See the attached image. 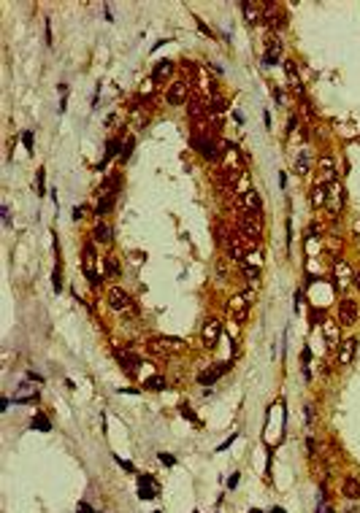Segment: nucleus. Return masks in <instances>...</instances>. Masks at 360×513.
<instances>
[{"mask_svg": "<svg viewBox=\"0 0 360 513\" xmlns=\"http://www.w3.org/2000/svg\"><path fill=\"white\" fill-rule=\"evenodd\" d=\"M190 144H192V149L203 157V160H209V162L220 160V146H217V141L211 138V135H203V132H192Z\"/></svg>", "mask_w": 360, "mask_h": 513, "instance_id": "1", "label": "nucleus"}, {"mask_svg": "<svg viewBox=\"0 0 360 513\" xmlns=\"http://www.w3.org/2000/svg\"><path fill=\"white\" fill-rule=\"evenodd\" d=\"M263 19L271 27V35H276L279 30L287 27V11L279 9L276 3H263Z\"/></svg>", "mask_w": 360, "mask_h": 513, "instance_id": "2", "label": "nucleus"}, {"mask_svg": "<svg viewBox=\"0 0 360 513\" xmlns=\"http://www.w3.org/2000/svg\"><path fill=\"white\" fill-rule=\"evenodd\" d=\"M146 349L154 351V354H179L187 349V343L182 338H168V335H160V338H152L149 343H146Z\"/></svg>", "mask_w": 360, "mask_h": 513, "instance_id": "3", "label": "nucleus"}, {"mask_svg": "<svg viewBox=\"0 0 360 513\" xmlns=\"http://www.w3.org/2000/svg\"><path fill=\"white\" fill-rule=\"evenodd\" d=\"M336 319H339V324L341 327H352L355 321L360 319V311H357V305L352 303V300H339V305H336Z\"/></svg>", "mask_w": 360, "mask_h": 513, "instance_id": "4", "label": "nucleus"}, {"mask_svg": "<svg viewBox=\"0 0 360 513\" xmlns=\"http://www.w3.org/2000/svg\"><path fill=\"white\" fill-rule=\"evenodd\" d=\"M236 224H238V232H241V235H247V238H252V241H260L263 227H260V222H257L255 214H238Z\"/></svg>", "mask_w": 360, "mask_h": 513, "instance_id": "5", "label": "nucleus"}, {"mask_svg": "<svg viewBox=\"0 0 360 513\" xmlns=\"http://www.w3.org/2000/svg\"><path fill=\"white\" fill-rule=\"evenodd\" d=\"M190 100V84L187 81H171V86L166 89V103L168 106H184Z\"/></svg>", "mask_w": 360, "mask_h": 513, "instance_id": "6", "label": "nucleus"}, {"mask_svg": "<svg viewBox=\"0 0 360 513\" xmlns=\"http://www.w3.org/2000/svg\"><path fill=\"white\" fill-rule=\"evenodd\" d=\"M220 335H222L220 319H206V321H203L201 341H203V346H206V349H217V343H220Z\"/></svg>", "mask_w": 360, "mask_h": 513, "instance_id": "7", "label": "nucleus"}, {"mask_svg": "<svg viewBox=\"0 0 360 513\" xmlns=\"http://www.w3.org/2000/svg\"><path fill=\"white\" fill-rule=\"evenodd\" d=\"M249 300L247 295H236V297H230L228 300V316L233 319V321H244L247 316H249Z\"/></svg>", "mask_w": 360, "mask_h": 513, "instance_id": "8", "label": "nucleus"}, {"mask_svg": "<svg viewBox=\"0 0 360 513\" xmlns=\"http://www.w3.org/2000/svg\"><path fill=\"white\" fill-rule=\"evenodd\" d=\"M233 367V359H225L222 365H211L209 370H203V373L198 376V384H203V386H211V384H217V378L220 376H225L228 370Z\"/></svg>", "mask_w": 360, "mask_h": 513, "instance_id": "9", "label": "nucleus"}, {"mask_svg": "<svg viewBox=\"0 0 360 513\" xmlns=\"http://www.w3.org/2000/svg\"><path fill=\"white\" fill-rule=\"evenodd\" d=\"M106 300H108V305H111L114 311H128L130 303H133L130 295H128L125 289H119V287H111V289H108V292H106Z\"/></svg>", "mask_w": 360, "mask_h": 513, "instance_id": "10", "label": "nucleus"}, {"mask_svg": "<svg viewBox=\"0 0 360 513\" xmlns=\"http://www.w3.org/2000/svg\"><path fill=\"white\" fill-rule=\"evenodd\" d=\"M355 351H357V338H344L339 343V351H336V362L339 365H349L355 359Z\"/></svg>", "mask_w": 360, "mask_h": 513, "instance_id": "11", "label": "nucleus"}, {"mask_svg": "<svg viewBox=\"0 0 360 513\" xmlns=\"http://www.w3.org/2000/svg\"><path fill=\"white\" fill-rule=\"evenodd\" d=\"M317 184H323V186H331V184H336V162L331 160V157H323V160H319Z\"/></svg>", "mask_w": 360, "mask_h": 513, "instance_id": "12", "label": "nucleus"}, {"mask_svg": "<svg viewBox=\"0 0 360 513\" xmlns=\"http://www.w3.org/2000/svg\"><path fill=\"white\" fill-rule=\"evenodd\" d=\"M206 111H209V103L203 100V98H192V100H187V116L198 124L206 119Z\"/></svg>", "mask_w": 360, "mask_h": 513, "instance_id": "13", "label": "nucleus"}, {"mask_svg": "<svg viewBox=\"0 0 360 513\" xmlns=\"http://www.w3.org/2000/svg\"><path fill=\"white\" fill-rule=\"evenodd\" d=\"M323 330H325V343H328V349H336V346L341 343L339 319H325V321H323Z\"/></svg>", "mask_w": 360, "mask_h": 513, "instance_id": "14", "label": "nucleus"}, {"mask_svg": "<svg viewBox=\"0 0 360 513\" xmlns=\"http://www.w3.org/2000/svg\"><path fill=\"white\" fill-rule=\"evenodd\" d=\"M157 497V481L152 476H138V500H154Z\"/></svg>", "mask_w": 360, "mask_h": 513, "instance_id": "15", "label": "nucleus"}, {"mask_svg": "<svg viewBox=\"0 0 360 513\" xmlns=\"http://www.w3.org/2000/svg\"><path fill=\"white\" fill-rule=\"evenodd\" d=\"M265 43H268V49H265L263 62H265V65H279V57H282V41H279L276 35H268V38H265Z\"/></svg>", "mask_w": 360, "mask_h": 513, "instance_id": "16", "label": "nucleus"}, {"mask_svg": "<svg viewBox=\"0 0 360 513\" xmlns=\"http://www.w3.org/2000/svg\"><path fill=\"white\" fill-rule=\"evenodd\" d=\"M341 197H344V189L339 186V184H331L328 186V200H325V205H328V211L336 216L341 211Z\"/></svg>", "mask_w": 360, "mask_h": 513, "instance_id": "17", "label": "nucleus"}, {"mask_svg": "<svg viewBox=\"0 0 360 513\" xmlns=\"http://www.w3.org/2000/svg\"><path fill=\"white\" fill-rule=\"evenodd\" d=\"M285 73H287V81H290V86L295 89V95L303 98V86H301V76H298V65H295V60H285Z\"/></svg>", "mask_w": 360, "mask_h": 513, "instance_id": "18", "label": "nucleus"}, {"mask_svg": "<svg viewBox=\"0 0 360 513\" xmlns=\"http://www.w3.org/2000/svg\"><path fill=\"white\" fill-rule=\"evenodd\" d=\"M122 144H125V141H119V138H111V141H108V144H106V154H103V160L98 162V170H106V165L111 162L116 154H122Z\"/></svg>", "mask_w": 360, "mask_h": 513, "instance_id": "19", "label": "nucleus"}, {"mask_svg": "<svg viewBox=\"0 0 360 513\" xmlns=\"http://www.w3.org/2000/svg\"><path fill=\"white\" fill-rule=\"evenodd\" d=\"M116 357H119V365H122V370L128 376H136L138 373V367H141V359L136 357V354H125V351H116Z\"/></svg>", "mask_w": 360, "mask_h": 513, "instance_id": "20", "label": "nucleus"}, {"mask_svg": "<svg viewBox=\"0 0 360 513\" xmlns=\"http://www.w3.org/2000/svg\"><path fill=\"white\" fill-rule=\"evenodd\" d=\"M244 208H247V214H255V216H260V211H263V197L255 192H247L244 195Z\"/></svg>", "mask_w": 360, "mask_h": 513, "instance_id": "21", "label": "nucleus"}, {"mask_svg": "<svg viewBox=\"0 0 360 513\" xmlns=\"http://www.w3.org/2000/svg\"><path fill=\"white\" fill-rule=\"evenodd\" d=\"M35 397H38V386L30 384V381L19 384L17 394H14V400H17V402H30V400H35Z\"/></svg>", "mask_w": 360, "mask_h": 513, "instance_id": "22", "label": "nucleus"}, {"mask_svg": "<svg viewBox=\"0 0 360 513\" xmlns=\"http://www.w3.org/2000/svg\"><path fill=\"white\" fill-rule=\"evenodd\" d=\"M341 494L347 497V500H360V481L357 478H344L341 481Z\"/></svg>", "mask_w": 360, "mask_h": 513, "instance_id": "23", "label": "nucleus"}, {"mask_svg": "<svg viewBox=\"0 0 360 513\" xmlns=\"http://www.w3.org/2000/svg\"><path fill=\"white\" fill-rule=\"evenodd\" d=\"M92 241L100 243V246H108V243L114 241V232L108 224H95V230H92Z\"/></svg>", "mask_w": 360, "mask_h": 513, "instance_id": "24", "label": "nucleus"}, {"mask_svg": "<svg viewBox=\"0 0 360 513\" xmlns=\"http://www.w3.org/2000/svg\"><path fill=\"white\" fill-rule=\"evenodd\" d=\"M241 11H244V17H247L249 25H255V22L263 17V3L257 6V3H249V0H247V3H241Z\"/></svg>", "mask_w": 360, "mask_h": 513, "instance_id": "25", "label": "nucleus"}, {"mask_svg": "<svg viewBox=\"0 0 360 513\" xmlns=\"http://www.w3.org/2000/svg\"><path fill=\"white\" fill-rule=\"evenodd\" d=\"M171 73H174V60H160L157 65H154V70H152V78L160 81V78H168Z\"/></svg>", "mask_w": 360, "mask_h": 513, "instance_id": "26", "label": "nucleus"}, {"mask_svg": "<svg viewBox=\"0 0 360 513\" xmlns=\"http://www.w3.org/2000/svg\"><path fill=\"white\" fill-rule=\"evenodd\" d=\"M103 273H106V278H119V275H122L119 259H116V257H111V254H108V257L103 259Z\"/></svg>", "mask_w": 360, "mask_h": 513, "instance_id": "27", "label": "nucleus"}, {"mask_svg": "<svg viewBox=\"0 0 360 513\" xmlns=\"http://www.w3.org/2000/svg\"><path fill=\"white\" fill-rule=\"evenodd\" d=\"M349 281H355V275H352L349 265H347V262H336V284H339V287H347Z\"/></svg>", "mask_w": 360, "mask_h": 513, "instance_id": "28", "label": "nucleus"}, {"mask_svg": "<svg viewBox=\"0 0 360 513\" xmlns=\"http://www.w3.org/2000/svg\"><path fill=\"white\" fill-rule=\"evenodd\" d=\"M30 427H33L35 432H52V422H49L46 413H35L33 422H30Z\"/></svg>", "mask_w": 360, "mask_h": 513, "instance_id": "29", "label": "nucleus"}, {"mask_svg": "<svg viewBox=\"0 0 360 513\" xmlns=\"http://www.w3.org/2000/svg\"><path fill=\"white\" fill-rule=\"evenodd\" d=\"M119 176H116V173H111V176H106L103 178V184H100V192L103 195H116V186H119Z\"/></svg>", "mask_w": 360, "mask_h": 513, "instance_id": "30", "label": "nucleus"}, {"mask_svg": "<svg viewBox=\"0 0 360 513\" xmlns=\"http://www.w3.org/2000/svg\"><path fill=\"white\" fill-rule=\"evenodd\" d=\"M325 200H328V186L314 184V189H311V205L319 208V205H325Z\"/></svg>", "mask_w": 360, "mask_h": 513, "instance_id": "31", "label": "nucleus"}, {"mask_svg": "<svg viewBox=\"0 0 360 513\" xmlns=\"http://www.w3.org/2000/svg\"><path fill=\"white\" fill-rule=\"evenodd\" d=\"M144 389H149V392H166L168 386H166V378H160V376H149L144 381Z\"/></svg>", "mask_w": 360, "mask_h": 513, "instance_id": "32", "label": "nucleus"}, {"mask_svg": "<svg viewBox=\"0 0 360 513\" xmlns=\"http://www.w3.org/2000/svg\"><path fill=\"white\" fill-rule=\"evenodd\" d=\"M179 413H182L190 424H195V427H203V422L195 416V410H190V405H187V402H182V405H179Z\"/></svg>", "mask_w": 360, "mask_h": 513, "instance_id": "33", "label": "nucleus"}, {"mask_svg": "<svg viewBox=\"0 0 360 513\" xmlns=\"http://www.w3.org/2000/svg\"><path fill=\"white\" fill-rule=\"evenodd\" d=\"M309 365H311V349H309V346H303V351H301V370H303V376H306V381L311 378Z\"/></svg>", "mask_w": 360, "mask_h": 513, "instance_id": "34", "label": "nucleus"}, {"mask_svg": "<svg viewBox=\"0 0 360 513\" xmlns=\"http://www.w3.org/2000/svg\"><path fill=\"white\" fill-rule=\"evenodd\" d=\"M111 208H114V195H108V197L103 195V200L98 203L95 214H98V216H106V214H108V211H111Z\"/></svg>", "mask_w": 360, "mask_h": 513, "instance_id": "35", "label": "nucleus"}, {"mask_svg": "<svg viewBox=\"0 0 360 513\" xmlns=\"http://www.w3.org/2000/svg\"><path fill=\"white\" fill-rule=\"evenodd\" d=\"M133 146H136V138L130 135V138H128V141H125V144H122V154H119V162H128V160H130V154H133Z\"/></svg>", "mask_w": 360, "mask_h": 513, "instance_id": "36", "label": "nucleus"}, {"mask_svg": "<svg viewBox=\"0 0 360 513\" xmlns=\"http://www.w3.org/2000/svg\"><path fill=\"white\" fill-rule=\"evenodd\" d=\"M52 287H54V292H62V270H60V262L54 265V273H52Z\"/></svg>", "mask_w": 360, "mask_h": 513, "instance_id": "37", "label": "nucleus"}, {"mask_svg": "<svg viewBox=\"0 0 360 513\" xmlns=\"http://www.w3.org/2000/svg\"><path fill=\"white\" fill-rule=\"evenodd\" d=\"M306 170H309V154L303 152V154L298 157V160H295V173H298V176H303Z\"/></svg>", "mask_w": 360, "mask_h": 513, "instance_id": "38", "label": "nucleus"}, {"mask_svg": "<svg viewBox=\"0 0 360 513\" xmlns=\"http://www.w3.org/2000/svg\"><path fill=\"white\" fill-rule=\"evenodd\" d=\"M236 192H241V195L252 192V189H249V173H241V178H238V184H236Z\"/></svg>", "mask_w": 360, "mask_h": 513, "instance_id": "39", "label": "nucleus"}, {"mask_svg": "<svg viewBox=\"0 0 360 513\" xmlns=\"http://www.w3.org/2000/svg\"><path fill=\"white\" fill-rule=\"evenodd\" d=\"M244 273H247V278H249V281H260V267H255V265H247V262H244Z\"/></svg>", "mask_w": 360, "mask_h": 513, "instance_id": "40", "label": "nucleus"}, {"mask_svg": "<svg viewBox=\"0 0 360 513\" xmlns=\"http://www.w3.org/2000/svg\"><path fill=\"white\" fill-rule=\"evenodd\" d=\"M114 462L119 464V468H122L125 473H136V464H133V462H128V459H122V456H116V454H114Z\"/></svg>", "mask_w": 360, "mask_h": 513, "instance_id": "41", "label": "nucleus"}, {"mask_svg": "<svg viewBox=\"0 0 360 513\" xmlns=\"http://www.w3.org/2000/svg\"><path fill=\"white\" fill-rule=\"evenodd\" d=\"M22 144H25L27 154H33V149H35V146H33V132H30V130H25V132H22Z\"/></svg>", "mask_w": 360, "mask_h": 513, "instance_id": "42", "label": "nucleus"}, {"mask_svg": "<svg viewBox=\"0 0 360 513\" xmlns=\"http://www.w3.org/2000/svg\"><path fill=\"white\" fill-rule=\"evenodd\" d=\"M209 108H211V111H225L228 103H225L222 98H214V100H209Z\"/></svg>", "mask_w": 360, "mask_h": 513, "instance_id": "43", "label": "nucleus"}, {"mask_svg": "<svg viewBox=\"0 0 360 513\" xmlns=\"http://www.w3.org/2000/svg\"><path fill=\"white\" fill-rule=\"evenodd\" d=\"M157 459H160L163 464H166V468H174V464H176V456H174V454H166V451H163V454H157Z\"/></svg>", "mask_w": 360, "mask_h": 513, "instance_id": "44", "label": "nucleus"}, {"mask_svg": "<svg viewBox=\"0 0 360 513\" xmlns=\"http://www.w3.org/2000/svg\"><path fill=\"white\" fill-rule=\"evenodd\" d=\"M38 195H46V170H38Z\"/></svg>", "mask_w": 360, "mask_h": 513, "instance_id": "45", "label": "nucleus"}, {"mask_svg": "<svg viewBox=\"0 0 360 513\" xmlns=\"http://www.w3.org/2000/svg\"><path fill=\"white\" fill-rule=\"evenodd\" d=\"M154 86H157V81H154V78H146L144 86H141V95H146V92L152 95V92H154Z\"/></svg>", "mask_w": 360, "mask_h": 513, "instance_id": "46", "label": "nucleus"}, {"mask_svg": "<svg viewBox=\"0 0 360 513\" xmlns=\"http://www.w3.org/2000/svg\"><path fill=\"white\" fill-rule=\"evenodd\" d=\"M309 316H311V319H309V321H311V324H319V319H323V321H325V311H317V308H314V311H311V313H309Z\"/></svg>", "mask_w": 360, "mask_h": 513, "instance_id": "47", "label": "nucleus"}, {"mask_svg": "<svg viewBox=\"0 0 360 513\" xmlns=\"http://www.w3.org/2000/svg\"><path fill=\"white\" fill-rule=\"evenodd\" d=\"M195 25H198V30H201V33L206 35V38H214V35H211V30H209L206 25H203V19H201V17H195Z\"/></svg>", "mask_w": 360, "mask_h": 513, "instance_id": "48", "label": "nucleus"}, {"mask_svg": "<svg viewBox=\"0 0 360 513\" xmlns=\"http://www.w3.org/2000/svg\"><path fill=\"white\" fill-rule=\"evenodd\" d=\"M238 481H241V473H233V476L228 478V489H236V486H238Z\"/></svg>", "mask_w": 360, "mask_h": 513, "instance_id": "49", "label": "nucleus"}, {"mask_svg": "<svg viewBox=\"0 0 360 513\" xmlns=\"http://www.w3.org/2000/svg\"><path fill=\"white\" fill-rule=\"evenodd\" d=\"M233 443H236V435H230V438H228V440H225V443H222L220 448H217V451H228V448H230Z\"/></svg>", "mask_w": 360, "mask_h": 513, "instance_id": "50", "label": "nucleus"}, {"mask_svg": "<svg viewBox=\"0 0 360 513\" xmlns=\"http://www.w3.org/2000/svg\"><path fill=\"white\" fill-rule=\"evenodd\" d=\"M76 510H79V513H92V505L82 500V502H79V508H76Z\"/></svg>", "mask_w": 360, "mask_h": 513, "instance_id": "51", "label": "nucleus"}, {"mask_svg": "<svg viewBox=\"0 0 360 513\" xmlns=\"http://www.w3.org/2000/svg\"><path fill=\"white\" fill-rule=\"evenodd\" d=\"M306 448H309V454H311V456L317 454V443H314V438H309V440H306Z\"/></svg>", "mask_w": 360, "mask_h": 513, "instance_id": "52", "label": "nucleus"}, {"mask_svg": "<svg viewBox=\"0 0 360 513\" xmlns=\"http://www.w3.org/2000/svg\"><path fill=\"white\" fill-rule=\"evenodd\" d=\"M84 211H87L84 205H76V208H73V219H82V214H84Z\"/></svg>", "mask_w": 360, "mask_h": 513, "instance_id": "53", "label": "nucleus"}, {"mask_svg": "<svg viewBox=\"0 0 360 513\" xmlns=\"http://www.w3.org/2000/svg\"><path fill=\"white\" fill-rule=\"evenodd\" d=\"M233 122L241 124V122H244V114H241V111H233Z\"/></svg>", "mask_w": 360, "mask_h": 513, "instance_id": "54", "label": "nucleus"}, {"mask_svg": "<svg viewBox=\"0 0 360 513\" xmlns=\"http://www.w3.org/2000/svg\"><path fill=\"white\" fill-rule=\"evenodd\" d=\"M268 513H287V510H285V508H282V505H273V508H271Z\"/></svg>", "mask_w": 360, "mask_h": 513, "instance_id": "55", "label": "nucleus"}, {"mask_svg": "<svg viewBox=\"0 0 360 513\" xmlns=\"http://www.w3.org/2000/svg\"><path fill=\"white\" fill-rule=\"evenodd\" d=\"M317 513H333V508H328V505L323 508V505H319V508H317Z\"/></svg>", "mask_w": 360, "mask_h": 513, "instance_id": "56", "label": "nucleus"}, {"mask_svg": "<svg viewBox=\"0 0 360 513\" xmlns=\"http://www.w3.org/2000/svg\"><path fill=\"white\" fill-rule=\"evenodd\" d=\"M355 287H357V289H360V270H357V273H355Z\"/></svg>", "mask_w": 360, "mask_h": 513, "instance_id": "57", "label": "nucleus"}, {"mask_svg": "<svg viewBox=\"0 0 360 513\" xmlns=\"http://www.w3.org/2000/svg\"><path fill=\"white\" fill-rule=\"evenodd\" d=\"M249 513H263V510H260V508H252V510H249Z\"/></svg>", "mask_w": 360, "mask_h": 513, "instance_id": "58", "label": "nucleus"}, {"mask_svg": "<svg viewBox=\"0 0 360 513\" xmlns=\"http://www.w3.org/2000/svg\"><path fill=\"white\" fill-rule=\"evenodd\" d=\"M154 513H160V510H154Z\"/></svg>", "mask_w": 360, "mask_h": 513, "instance_id": "59", "label": "nucleus"}, {"mask_svg": "<svg viewBox=\"0 0 360 513\" xmlns=\"http://www.w3.org/2000/svg\"><path fill=\"white\" fill-rule=\"evenodd\" d=\"M192 513H198V510H192Z\"/></svg>", "mask_w": 360, "mask_h": 513, "instance_id": "60", "label": "nucleus"}]
</instances>
